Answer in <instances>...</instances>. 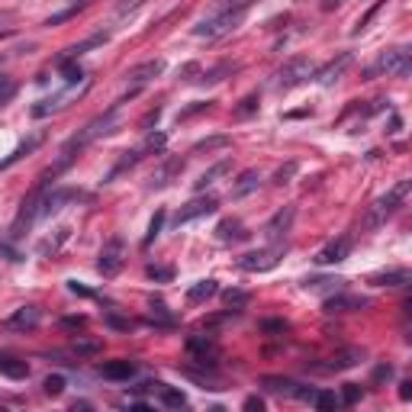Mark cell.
<instances>
[{"label": "cell", "instance_id": "9a60e30c", "mask_svg": "<svg viewBox=\"0 0 412 412\" xmlns=\"http://www.w3.org/2000/svg\"><path fill=\"white\" fill-rule=\"evenodd\" d=\"M187 352L194 354L200 364H206V361L213 364V358H216V342H213V335H190L187 338Z\"/></svg>", "mask_w": 412, "mask_h": 412}, {"label": "cell", "instance_id": "ac0fdd59", "mask_svg": "<svg viewBox=\"0 0 412 412\" xmlns=\"http://www.w3.org/2000/svg\"><path fill=\"white\" fill-rule=\"evenodd\" d=\"M181 171H184V158H168V162H164L162 168L152 174V187H158V190L168 187V184L174 181L177 174H181Z\"/></svg>", "mask_w": 412, "mask_h": 412}, {"label": "cell", "instance_id": "cb8c5ba5", "mask_svg": "<svg viewBox=\"0 0 412 412\" xmlns=\"http://www.w3.org/2000/svg\"><path fill=\"white\" fill-rule=\"evenodd\" d=\"M107 39H110V33H94V36H88V39H84V42H78V46H71V48H68V55H65V58H68V61H78L84 52H90V48L103 46V42H107Z\"/></svg>", "mask_w": 412, "mask_h": 412}, {"label": "cell", "instance_id": "44dd1931", "mask_svg": "<svg viewBox=\"0 0 412 412\" xmlns=\"http://www.w3.org/2000/svg\"><path fill=\"white\" fill-rule=\"evenodd\" d=\"M216 293H219L216 280H210V278H206V280H196V284L187 290V303H194V306H196V303H206V300L216 297Z\"/></svg>", "mask_w": 412, "mask_h": 412}, {"label": "cell", "instance_id": "d6a6232c", "mask_svg": "<svg viewBox=\"0 0 412 412\" xmlns=\"http://www.w3.org/2000/svg\"><path fill=\"white\" fill-rule=\"evenodd\" d=\"M312 406H316V409H322V412L338 409V396H335V393H319V390H316V396H312Z\"/></svg>", "mask_w": 412, "mask_h": 412}, {"label": "cell", "instance_id": "e575fe53", "mask_svg": "<svg viewBox=\"0 0 412 412\" xmlns=\"http://www.w3.org/2000/svg\"><path fill=\"white\" fill-rule=\"evenodd\" d=\"M162 226H164V210H158V213H155V219L149 223V236H145V245H152L158 236H162Z\"/></svg>", "mask_w": 412, "mask_h": 412}, {"label": "cell", "instance_id": "ab89813d", "mask_svg": "<svg viewBox=\"0 0 412 412\" xmlns=\"http://www.w3.org/2000/svg\"><path fill=\"white\" fill-rule=\"evenodd\" d=\"M255 110H258V94H248L242 103H238V110H236V113H238V116H251V113H255Z\"/></svg>", "mask_w": 412, "mask_h": 412}, {"label": "cell", "instance_id": "5bb4252c", "mask_svg": "<svg viewBox=\"0 0 412 412\" xmlns=\"http://www.w3.org/2000/svg\"><path fill=\"white\" fill-rule=\"evenodd\" d=\"M39 322H42V312L36 310V306H23V310H16L4 325H7L10 332H29V329H36Z\"/></svg>", "mask_w": 412, "mask_h": 412}, {"label": "cell", "instance_id": "277c9868", "mask_svg": "<svg viewBox=\"0 0 412 412\" xmlns=\"http://www.w3.org/2000/svg\"><path fill=\"white\" fill-rule=\"evenodd\" d=\"M412 68V52L406 46H396V48H386V52L377 55L371 68H367L364 75L367 78H377V75H393V78H406Z\"/></svg>", "mask_w": 412, "mask_h": 412}, {"label": "cell", "instance_id": "7c38bea8", "mask_svg": "<svg viewBox=\"0 0 412 412\" xmlns=\"http://www.w3.org/2000/svg\"><path fill=\"white\" fill-rule=\"evenodd\" d=\"M216 210H219V200H216V196H196V200H190L187 206H181V213L174 216V223H177V226L194 223V219L210 216V213H216Z\"/></svg>", "mask_w": 412, "mask_h": 412}, {"label": "cell", "instance_id": "7402d4cb", "mask_svg": "<svg viewBox=\"0 0 412 412\" xmlns=\"http://www.w3.org/2000/svg\"><path fill=\"white\" fill-rule=\"evenodd\" d=\"M39 142H42V135H29L26 142H20V145H16V149H14V155H7V158H4V162H0V171H7L10 164H16V162H20V158L33 155V152L39 149Z\"/></svg>", "mask_w": 412, "mask_h": 412}, {"label": "cell", "instance_id": "f35d334b", "mask_svg": "<svg viewBox=\"0 0 412 412\" xmlns=\"http://www.w3.org/2000/svg\"><path fill=\"white\" fill-rule=\"evenodd\" d=\"M358 399H361V386L358 384H345V386H342V403L354 406Z\"/></svg>", "mask_w": 412, "mask_h": 412}, {"label": "cell", "instance_id": "f546056e", "mask_svg": "<svg viewBox=\"0 0 412 412\" xmlns=\"http://www.w3.org/2000/svg\"><path fill=\"white\" fill-rule=\"evenodd\" d=\"M88 4H90V0H78V4H71V7H68V10H61V14L48 16V20H46V26H58V23L71 20V16H75V14H78V10H84V7H88Z\"/></svg>", "mask_w": 412, "mask_h": 412}, {"label": "cell", "instance_id": "ee69618b", "mask_svg": "<svg viewBox=\"0 0 412 412\" xmlns=\"http://www.w3.org/2000/svg\"><path fill=\"white\" fill-rule=\"evenodd\" d=\"M393 377V364H380L377 371H374V384H380V380H390Z\"/></svg>", "mask_w": 412, "mask_h": 412}, {"label": "cell", "instance_id": "2e32d148", "mask_svg": "<svg viewBox=\"0 0 412 412\" xmlns=\"http://www.w3.org/2000/svg\"><path fill=\"white\" fill-rule=\"evenodd\" d=\"M367 300L364 297H348L345 290H335V297L325 300V312H354V310H364Z\"/></svg>", "mask_w": 412, "mask_h": 412}, {"label": "cell", "instance_id": "8d00e7d4", "mask_svg": "<svg viewBox=\"0 0 412 412\" xmlns=\"http://www.w3.org/2000/svg\"><path fill=\"white\" fill-rule=\"evenodd\" d=\"M100 342H90V338H78V342H75V352L78 354H97V352H100Z\"/></svg>", "mask_w": 412, "mask_h": 412}, {"label": "cell", "instance_id": "7dc6e473", "mask_svg": "<svg viewBox=\"0 0 412 412\" xmlns=\"http://www.w3.org/2000/svg\"><path fill=\"white\" fill-rule=\"evenodd\" d=\"M293 171H297V164H287V168H280V171H278V177H274V181H278V184H287V181H290Z\"/></svg>", "mask_w": 412, "mask_h": 412}, {"label": "cell", "instance_id": "4fadbf2b", "mask_svg": "<svg viewBox=\"0 0 412 412\" xmlns=\"http://www.w3.org/2000/svg\"><path fill=\"white\" fill-rule=\"evenodd\" d=\"M352 61H354V55H352V52H338L335 58L329 61V65H322V68H319V71H312V78H316V81L322 84V88H329V84H335L338 78L345 75Z\"/></svg>", "mask_w": 412, "mask_h": 412}, {"label": "cell", "instance_id": "83f0119b", "mask_svg": "<svg viewBox=\"0 0 412 412\" xmlns=\"http://www.w3.org/2000/svg\"><path fill=\"white\" fill-rule=\"evenodd\" d=\"M71 94H55V97H48V100H39L33 107V116H48V113H55V110H61L65 107V100Z\"/></svg>", "mask_w": 412, "mask_h": 412}, {"label": "cell", "instance_id": "bcb514c9", "mask_svg": "<svg viewBox=\"0 0 412 412\" xmlns=\"http://www.w3.org/2000/svg\"><path fill=\"white\" fill-rule=\"evenodd\" d=\"M142 4H145V0H126V4H120V16H126V14H132V10H139Z\"/></svg>", "mask_w": 412, "mask_h": 412}, {"label": "cell", "instance_id": "c3c4849f", "mask_svg": "<svg viewBox=\"0 0 412 412\" xmlns=\"http://www.w3.org/2000/svg\"><path fill=\"white\" fill-rule=\"evenodd\" d=\"M399 399H406V403L412 399V380H403V384H399Z\"/></svg>", "mask_w": 412, "mask_h": 412}, {"label": "cell", "instance_id": "681fc988", "mask_svg": "<svg viewBox=\"0 0 412 412\" xmlns=\"http://www.w3.org/2000/svg\"><path fill=\"white\" fill-rule=\"evenodd\" d=\"M10 20H14V14H10V10H0V33L10 29Z\"/></svg>", "mask_w": 412, "mask_h": 412}, {"label": "cell", "instance_id": "ffe728a7", "mask_svg": "<svg viewBox=\"0 0 412 412\" xmlns=\"http://www.w3.org/2000/svg\"><path fill=\"white\" fill-rule=\"evenodd\" d=\"M258 184H261V174H258L255 168H248V171H242V174H238V181L232 184V196H248V194H255L258 190Z\"/></svg>", "mask_w": 412, "mask_h": 412}, {"label": "cell", "instance_id": "f1b7e54d", "mask_svg": "<svg viewBox=\"0 0 412 412\" xmlns=\"http://www.w3.org/2000/svg\"><path fill=\"white\" fill-rule=\"evenodd\" d=\"M361 361V348H348V352H342L335 361L329 364V371H348V367H354Z\"/></svg>", "mask_w": 412, "mask_h": 412}, {"label": "cell", "instance_id": "f5cc1de1", "mask_svg": "<svg viewBox=\"0 0 412 412\" xmlns=\"http://www.w3.org/2000/svg\"><path fill=\"white\" fill-rule=\"evenodd\" d=\"M206 107H210V103H194V107H190V110H184V113H181V120H187V116L200 113V110H206Z\"/></svg>", "mask_w": 412, "mask_h": 412}, {"label": "cell", "instance_id": "7a4b0ae2", "mask_svg": "<svg viewBox=\"0 0 412 412\" xmlns=\"http://www.w3.org/2000/svg\"><path fill=\"white\" fill-rule=\"evenodd\" d=\"M116 120H120V103H113V107H110L107 113L94 116V120H90L88 126L81 129V132H78V135H71V139H68V142L61 145V158H58V162H55V168H52L55 174H61V171H65L68 164L75 162V158L81 155V152L88 149V145L94 142V139H100V135H110V132H113Z\"/></svg>", "mask_w": 412, "mask_h": 412}, {"label": "cell", "instance_id": "d6986e66", "mask_svg": "<svg viewBox=\"0 0 412 412\" xmlns=\"http://www.w3.org/2000/svg\"><path fill=\"white\" fill-rule=\"evenodd\" d=\"M229 168H232V162H229V158H223V162L210 164V168H206V171H203V174H200V177H196V181H194V187H196V190H206V187H213V184H216V181H219V177H223V174H229Z\"/></svg>", "mask_w": 412, "mask_h": 412}, {"label": "cell", "instance_id": "e0dca14e", "mask_svg": "<svg viewBox=\"0 0 412 412\" xmlns=\"http://www.w3.org/2000/svg\"><path fill=\"white\" fill-rule=\"evenodd\" d=\"M100 374L107 380H132L135 374H139V364H135V361H126V358L107 361V364H100Z\"/></svg>", "mask_w": 412, "mask_h": 412}, {"label": "cell", "instance_id": "d590c367", "mask_svg": "<svg viewBox=\"0 0 412 412\" xmlns=\"http://www.w3.org/2000/svg\"><path fill=\"white\" fill-rule=\"evenodd\" d=\"M16 94V84H14V78H7V75H0V107L10 100V97Z\"/></svg>", "mask_w": 412, "mask_h": 412}, {"label": "cell", "instance_id": "603a6c76", "mask_svg": "<svg viewBox=\"0 0 412 412\" xmlns=\"http://www.w3.org/2000/svg\"><path fill=\"white\" fill-rule=\"evenodd\" d=\"M216 236L219 242H242V238H248V232H245V226L238 219H226V223L216 226Z\"/></svg>", "mask_w": 412, "mask_h": 412}, {"label": "cell", "instance_id": "836d02e7", "mask_svg": "<svg viewBox=\"0 0 412 412\" xmlns=\"http://www.w3.org/2000/svg\"><path fill=\"white\" fill-rule=\"evenodd\" d=\"M42 390H46L48 396H61V393H65V377H58V374H52V377H46V384H42Z\"/></svg>", "mask_w": 412, "mask_h": 412}, {"label": "cell", "instance_id": "1f68e13d", "mask_svg": "<svg viewBox=\"0 0 412 412\" xmlns=\"http://www.w3.org/2000/svg\"><path fill=\"white\" fill-rule=\"evenodd\" d=\"M139 158H142V152H122L120 164H116V168H113V171H110V177H107V181H113V177H116V174H122V171H126V168H132V164H135V162H139Z\"/></svg>", "mask_w": 412, "mask_h": 412}, {"label": "cell", "instance_id": "7bdbcfd3", "mask_svg": "<svg viewBox=\"0 0 412 412\" xmlns=\"http://www.w3.org/2000/svg\"><path fill=\"white\" fill-rule=\"evenodd\" d=\"M152 310H155V316H162V322H164V325H171V322H174V316H171V312H168V306H164L162 300H152Z\"/></svg>", "mask_w": 412, "mask_h": 412}, {"label": "cell", "instance_id": "4dcf8cb0", "mask_svg": "<svg viewBox=\"0 0 412 412\" xmlns=\"http://www.w3.org/2000/svg\"><path fill=\"white\" fill-rule=\"evenodd\" d=\"M162 386V384H158ZM162 403L168 406V409H181L184 403H187V396H184L181 390H171V386H162Z\"/></svg>", "mask_w": 412, "mask_h": 412}, {"label": "cell", "instance_id": "8992f818", "mask_svg": "<svg viewBox=\"0 0 412 412\" xmlns=\"http://www.w3.org/2000/svg\"><path fill=\"white\" fill-rule=\"evenodd\" d=\"M164 71V61L162 58H152V61H142V65H135L132 71H126V84H129V94L126 97H120L116 103H126V100H132L135 94L142 88H149L152 81H155L158 75Z\"/></svg>", "mask_w": 412, "mask_h": 412}, {"label": "cell", "instance_id": "b9f144b4", "mask_svg": "<svg viewBox=\"0 0 412 412\" xmlns=\"http://www.w3.org/2000/svg\"><path fill=\"white\" fill-rule=\"evenodd\" d=\"M226 145H229V139H226V135H216V139H206V142H200L194 152H203V149H226Z\"/></svg>", "mask_w": 412, "mask_h": 412}, {"label": "cell", "instance_id": "484cf974", "mask_svg": "<svg viewBox=\"0 0 412 412\" xmlns=\"http://www.w3.org/2000/svg\"><path fill=\"white\" fill-rule=\"evenodd\" d=\"M303 287L312 293H335V290H345V280L342 278H306Z\"/></svg>", "mask_w": 412, "mask_h": 412}, {"label": "cell", "instance_id": "f907efd6", "mask_svg": "<svg viewBox=\"0 0 412 412\" xmlns=\"http://www.w3.org/2000/svg\"><path fill=\"white\" fill-rule=\"evenodd\" d=\"M245 409H258V412H261L264 409V399L261 396H248V399H245Z\"/></svg>", "mask_w": 412, "mask_h": 412}, {"label": "cell", "instance_id": "4316f807", "mask_svg": "<svg viewBox=\"0 0 412 412\" xmlns=\"http://www.w3.org/2000/svg\"><path fill=\"white\" fill-rule=\"evenodd\" d=\"M0 374H4V377H10V380H23V377H29V367H26V361L0 358Z\"/></svg>", "mask_w": 412, "mask_h": 412}, {"label": "cell", "instance_id": "d4e9b609", "mask_svg": "<svg viewBox=\"0 0 412 412\" xmlns=\"http://www.w3.org/2000/svg\"><path fill=\"white\" fill-rule=\"evenodd\" d=\"M374 287H406L409 284V270H384V274H374L371 278Z\"/></svg>", "mask_w": 412, "mask_h": 412}, {"label": "cell", "instance_id": "30bf717a", "mask_svg": "<svg viewBox=\"0 0 412 412\" xmlns=\"http://www.w3.org/2000/svg\"><path fill=\"white\" fill-rule=\"evenodd\" d=\"M122 255H126V248H122V238H120V236H113L107 245H103L100 261H97V268H100L103 278H113V274H120V268H122Z\"/></svg>", "mask_w": 412, "mask_h": 412}, {"label": "cell", "instance_id": "6da1fadb", "mask_svg": "<svg viewBox=\"0 0 412 412\" xmlns=\"http://www.w3.org/2000/svg\"><path fill=\"white\" fill-rule=\"evenodd\" d=\"M255 7V0H216L213 10L196 23L194 33L206 42H216L223 36H229L232 29H238V23L245 20V14Z\"/></svg>", "mask_w": 412, "mask_h": 412}, {"label": "cell", "instance_id": "52a82bcc", "mask_svg": "<svg viewBox=\"0 0 412 412\" xmlns=\"http://www.w3.org/2000/svg\"><path fill=\"white\" fill-rule=\"evenodd\" d=\"M280 258H284V245H270V248H258V251H248V255L238 258V268L248 270V274H264V270L278 268Z\"/></svg>", "mask_w": 412, "mask_h": 412}, {"label": "cell", "instance_id": "5b68a950", "mask_svg": "<svg viewBox=\"0 0 412 412\" xmlns=\"http://www.w3.org/2000/svg\"><path fill=\"white\" fill-rule=\"evenodd\" d=\"M312 61L310 58H303V55H297V58H290L284 68H278L274 71V90H293V88H300L303 81H310L312 78Z\"/></svg>", "mask_w": 412, "mask_h": 412}, {"label": "cell", "instance_id": "60d3db41", "mask_svg": "<svg viewBox=\"0 0 412 412\" xmlns=\"http://www.w3.org/2000/svg\"><path fill=\"white\" fill-rule=\"evenodd\" d=\"M226 303H229V312H242V306L248 303V297H245V293H229V297H226Z\"/></svg>", "mask_w": 412, "mask_h": 412}, {"label": "cell", "instance_id": "9c48e42d", "mask_svg": "<svg viewBox=\"0 0 412 412\" xmlns=\"http://www.w3.org/2000/svg\"><path fill=\"white\" fill-rule=\"evenodd\" d=\"M293 219H297V210H293V206H284V210H278L274 216L268 219V226H264V238H268L270 245L284 242L287 232L293 229Z\"/></svg>", "mask_w": 412, "mask_h": 412}, {"label": "cell", "instance_id": "3957f363", "mask_svg": "<svg viewBox=\"0 0 412 412\" xmlns=\"http://www.w3.org/2000/svg\"><path fill=\"white\" fill-rule=\"evenodd\" d=\"M409 190H412V181H406V177H403V181L393 184L384 196H377V200H374V206L367 210V219H364L367 229H380V226H386V219L396 216V210L406 203Z\"/></svg>", "mask_w": 412, "mask_h": 412}, {"label": "cell", "instance_id": "816d5d0a", "mask_svg": "<svg viewBox=\"0 0 412 412\" xmlns=\"http://www.w3.org/2000/svg\"><path fill=\"white\" fill-rule=\"evenodd\" d=\"M107 322H110V325H113V329H129V322H126V319L113 316V312H110V316H107Z\"/></svg>", "mask_w": 412, "mask_h": 412}, {"label": "cell", "instance_id": "8fae6325", "mask_svg": "<svg viewBox=\"0 0 412 412\" xmlns=\"http://www.w3.org/2000/svg\"><path fill=\"white\" fill-rule=\"evenodd\" d=\"M348 255H352V238H348V236H338V238H332L325 248H319L312 261H316L319 268H329V264H342Z\"/></svg>", "mask_w": 412, "mask_h": 412}, {"label": "cell", "instance_id": "ba28073f", "mask_svg": "<svg viewBox=\"0 0 412 412\" xmlns=\"http://www.w3.org/2000/svg\"><path fill=\"white\" fill-rule=\"evenodd\" d=\"M261 386H268V390L278 393V396L306 399V403H312V396H316V390H312V386L300 384V380H290V377H261Z\"/></svg>", "mask_w": 412, "mask_h": 412}, {"label": "cell", "instance_id": "f6af8a7d", "mask_svg": "<svg viewBox=\"0 0 412 412\" xmlns=\"http://www.w3.org/2000/svg\"><path fill=\"white\" fill-rule=\"evenodd\" d=\"M158 149H164V135L162 132L149 135V142H145V152H158Z\"/></svg>", "mask_w": 412, "mask_h": 412}, {"label": "cell", "instance_id": "74e56055", "mask_svg": "<svg viewBox=\"0 0 412 412\" xmlns=\"http://www.w3.org/2000/svg\"><path fill=\"white\" fill-rule=\"evenodd\" d=\"M145 274H149L152 280H158V284H168V280L174 278V270H171V268H155V264H152V268L145 270Z\"/></svg>", "mask_w": 412, "mask_h": 412}]
</instances>
